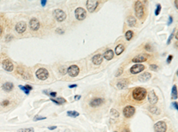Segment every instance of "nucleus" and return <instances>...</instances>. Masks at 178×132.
Returning <instances> with one entry per match:
<instances>
[{"instance_id": "26", "label": "nucleus", "mask_w": 178, "mask_h": 132, "mask_svg": "<svg viewBox=\"0 0 178 132\" xmlns=\"http://www.w3.org/2000/svg\"><path fill=\"white\" fill-rule=\"evenodd\" d=\"M67 115L70 117H72V118H76V117L79 116V113H78L77 111H68Z\"/></svg>"}, {"instance_id": "12", "label": "nucleus", "mask_w": 178, "mask_h": 132, "mask_svg": "<svg viewBox=\"0 0 178 132\" xmlns=\"http://www.w3.org/2000/svg\"><path fill=\"white\" fill-rule=\"evenodd\" d=\"M30 27L31 28V30L33 31H37V30L39 29L40 28V23H39V21L36 18H32L30 21Z\"/></svg>"}, {"instance_id": "10", "label": "nucleus", "mask_w": 178, "mask_h": 132, "mask_svg": "<svg viewBox=\"0 0 178 132\" xmlns=\"http://www.w3.org/2000/svg\"><path fill=\"white\" fill-rule=\"evenodd\" d=\"M97 5H98V1H96V0H87V8L89 11V12H94Z\"/></svg>"}, {"instance_id": "52", "label": "nucleus", "mask_w": 178, "mask_h": 132, "mask_svg": "<svg viewBox=\"0 0 178 132\" xmlns=\"http://www.w3.org/2000/svg\"><path fill=\"white\" fill-rule=\"evenodd\" d=\"M114 132H117V131H114Z\"/></svg>"}, {"instance_id": "19", "label": "nucleus", "mask_w": 178, "mask_h": 132, "mask_svg": "<svg viewBox=\"0 0 178 132\" xmlns=\"http://www.w3.org/2000/svg\"><path fill=\"white\" fill-rule=\"evenodd\" d=\"M113 56H114V52L112 50H107L103 54V57L105 59L107 60H111V59H113Z\"/></svg>"}, {"instance_id": "7", "label": "nucleus", "mask_w": 178, "mask_h": 132, "mask_svg": "<svg viewBox=\"0 0 178 132\" xmlns=\"http://www.w3.org/2000/svg\"><path fill=\"white\" fill-rule=\"evenodd\" d=\"M75 16L76 18L78 20V21H83L84 19L87 16V12L84 8H81V7H78L75 10Z\"/></svg>"}, {"instance_id": "14", "label": "nucleus", "mask_w": 178, "mask_h": 132, "mask_svg": "<svg viewBox=\"0 0 178 132\" xmlns=\"http://www.w3.org/2000/svg\"><path fill=\"white\" fill-rule=\"evenodd\" d=\"M148 99H149V102H150V104L155 105L156 103L158 102V100H159V97H158V96L156 95L155 92H154L153 90H152V91H150L148 94Z\"/></svg>"}, {"instance_id": "23", "label": "nucleus", "mask_w": 178, "mask_h": 132, "mask_svg": "<svg viewBox=\"0 0 178 132\" xmlns=\"http://www.w3.org/2000/svg\"><path fill=\"white\" fill-rule=\"evenodd\" d=\"M124 50H125L124 45L123 44H118V46L115 48V53H116L117 55H120V54L124 52Z\"/></svg>"}, {"instance_id": "17", "label": "nucleus", "mask_w": 178, "mask_h": 132, "mask_svg": "<svg viewBox=\"0 0 178 132\" xmlns=\"http://www.w3.org/2000/svg\"><path fill=\"white\" fill-rule=\"evenodd\" d=\"M102 59H103V58H102V55H101V54H96V55H94L93 57V59H92V61H93V63L94 65H100L101 63L102 62Z\"/></svg>"}, {"instance_id": "25", "label": "nucleus", "mask_w": 178, "mask_h": 132, "mask_svg": "<svg viewBox=\"0 0 178 132\" xmlns=\"http://www.w3.org/2000/svg\"><path fill=\"white\" fill-rule=\"evenodd\" d=\"M127 24H128L129 27H134V25L136 24V20L135 18L132 17V16H130V17L127 18Z\"/></svg>"}, {"instance_id": "39", "label": "nucleus", "mask_w": 178, "mask_h": 132, "mask_svg": "<svg viewBox=\"0 0 178 132\" xmlns=\"http://www.w3.org/2000/svg\"><path fill=\"white\" fill-rule=\"evenodd\" d=\"M145 50L150 52V51H152V47H150V44H146V45H145Z\"/></svg>"}, {"instance_id": "3", "label": "nucleus", "mask_w": 178, "mask_h": 132, "mask_svg": "<svg viewBox=\"0 0 178 132\" xmlns=\"http://www.w3.org/2000/svg\"><path fill=\"white\" fill-rule=\"evenodd\" d=\"M36 75L37 77L39 79V80H46L49 76V73H48V70L46 69V68H39V69L37 70L36 72Z\"/></svg>"}, {"instance_id": "41", "label": "nucleus", "mask_w": 178, "mask_h": 132, "mask_svg": "<svg viewBox=\"0 0 178 132\" xmlns=\"http://www.w3.org/2000/svg\"><path fill=\"white\" fill-rule=\"evenodd\" d=\"M122 73H123V69H122V68H120V69H119V72L116 74V76H117V77L120 76V75H121Z\"/></svg>"}, {"instance_id": "51", "label": "nucleus", "mask_w": 178, "mask_h": 132, "mask_svg": "<svg viewBox=\"0 0 178 132\" xmlns=\"http://www.w3.org/2000/svg\"><path fill=\"white\" fill-rule=\"evenodd\" d=\"M177 3H178V1H175V7H176V9L178 8V6H177Z\"/></svg>"}, {"instance_id": "43", "label": "nucleus", "mask_w": 178, "mask_h": 132, "mask_svg": "<svg viewBox=\"0 0 178 132\" xmlns=\"http://www.w3.org/2000/svg\"><path fill=\"white\" fill-rule=\"evenodd\" d=\"M50 99H51V101H52V102H53V103H54V104L58 105V106H59V105H60V104H59V102H58V101L56 100V99H54V98H50Z\"/></svg>"}, {"instance_id": "30", "label": "nucleus", "mask_w": 178, "mask_h": 132, "mask_svg": "<svg viewBox=\"0 0 178 132\" xmlns=\"http://www.w3.org/2000/svg\"><path fill=\"white\" fill-rule=\"evenodd\" d=\"M44 93L46 94V95H48V96H50V97H51V98H53V97H56V95H57L56 92L52 91V92H50V93H48L46 90H44Z\"/></svg>"}, {"instance_id": "9", "label": "nucleus", "mask_w": 178, "mask_h": 132, "mask_svg": "<svg viewBox=\"0 0 178 132\" xmlns=\"http://www.w3.org/2000/svg\"><path fill=\"white\" fill-rule=\"evenodd\" d=\"M67 72L71 77H75L79 74V68L77 65H71L67 69Z\"/></svg>"}, {"instance_id": "48", "label": "nucleus", "mask_w": 178, "mask_h": 132, "mask_svg": "<svg viewBox=\"0 0 178 132\" xmlns=\"http://www.w3.org/2000/svg\"><path fill=\"white\" fill-rule=\"evenodd\" d=\"M77 86H78L77 84H71V85L69 86V88H70V89H73V88H76Z\"/></svg>"}, {"instance_id": "11", "label": "nucleus", "mask_w": 178, "mask_h": 132, "mask_svg": "<svg viewBox=\"0 0 178 132\" xmlns=\"http://www.w3.org/2000/svg\"><path fill=\"white\" fill-rule=\"evenodd\" d=\"M145 69V67L143 66V64H135L130 68V72L133 75H135V74H138L140 72L143 71Z\"/></svg>"}, {"instance_id": "37", "label": "nucleus", "mask_w": 178, "mask_h": 132, "mask_svg": "<svg viewBox=\"0 0 178 132\" xmlns=\"http://www.w3.org/2000/svg\"><path fill=\"white\" fill-rule=\"evenodd\" d=\"M172 22H173V17H172V16H169V18H168V26H169V25H171Z\"/></svg>"}, {"instance_id": "47", "label": "nucleus", "mask_w": 178, "mask_h": 132, "mask_svg": "<svg viewBox=\"0 0 178 132\" xmlns=\"http://www.w3.org/2000/svg\"><path fill=\"white\" fill-rule=\"evenodd\" d=\"M56 126H50V127H48V129H50V130H53V129H56Z\"/></svg>"}, {"instance_id": "2", "label": "nucleus", "mask_w": 178, "mask_h": 132, "mask_svg": "<svg viewBox=\"0 0 178 132\" xmlns=\"http://www.w3.org/2000/svg\"><path fill=\"white\" fill-rule=\"evenodd\" d=\"M134 12H135V15L137 16L139 19H142L144 15V9H143V5L142 1H136L135 5H134Z\"/></svg>"}, {"instance_id": "35", "label": "nucleus", "mask_w": 178, "mask_h": 132, "mask_svg": "<svg viewBox=\"0 0 178 132\" xmlns=\"http://www.w3.org/2000/svg\"><path fill=\"white\" fill-rule=\"evenodd\" d=\"M150 69L154 70V71H157V70L159 69V68H158V66H157V65H155V64H152V65H150Z\"/></svg>"}, {"instance_id": "28", "label": "nucleus", "mask_w": 178, "mask_h": 132, "mask_svg": "<svg viewBox=\"0 0 178 132\" xmlns=\"http://www.w3.org/2000/svg\"><path fill=\"white\" fill-rule=\"evenodd\" d=\"M126 39H127V41L131 40L133 37V31L132 30H128V31H127V33H126Z\"/></svg>"}, {"instance_id": "24", "label": "nucleus", "mask_w": 178, "mask_h": 132, "mask_svg": "<svg viewBox=\"0 0 178 132\" xmlns=\"http://www.w3.org/2000/svg\"><path fill=\"white\" fill-rule=\"evenodd\" d=\"M149 111L152 113H154V114H159V113H160V110H159L156 106H150V107H149Z\"/></svg>"}, {"instance_id": "40", "label": "nucleus", "mask_w": 178, "mask_h": 132, "mask_svg": "<svg viewBox=\"0 0 178 132\" xmlns=\"http://www.w3.org/2000/svg\"><path fill=\"white\" fill-rule=\"evenodd\" d=\"M111 112H112V113L113 114H115V116H118V115H119V113H118V112H117L116 110H114V109H112L111 110Z\"/></svg>"}, {"instance_id": "46", "label": "nucleus", "mask_w": 178, "mask_h": 132, "mask_svg": "<svg viewBox=\"0 0 178 132\" xmlns=\"http://www.w3.org/2000/svg\"><path fill=\"white\" fill-rule=\"evenodd\" d=\"M46 3H47L46 0H42V1H41V5H42V6H45V5H46Z\"/></svg>"}, {"instance_id": "21", "label": "nucleus", "mask_w": 178, "mask_h": 132, "mask_svg": "<svg viewBox=\"0 0 178 132\" xmlns=\"http://www.w3.org/2000/svg\"><path fill=\"white\" fill-rule=\"evenodd\" d=\"M2 88H3V90H5V91H11V90L13 89V84H12V82H5V84H3V86H2Z\"/></svg>"}, {"instance_id": "34", "label": "nucleus", "mask_w": 178, "mask_h": 132, "mask_svg": "<svg viewBox=\"0 0 178 132\" xmlns=\"http://www.w3.org/2000/svg\"><path fill=\"white\" fill-rule=\"evenodd\" d=\"M45 119H46V117L38 116V115L34 117V121H35V122H37V121H40V120H45Z\"/></svg>"}, {"instance_id": "33", "label": "nucleus", "mask_w": 178, "mask_h": 132, "mask_svg": "<svg viewBox=\"0 0 178 132\" xmlns=\"http://www.w3.org/2000/svg\"><path fill=\"white\" fill-rule=\"evenodd\" d=\"M56 100L59 102V104L62 105V104H64V103L66 102V100L63 98V97H58V98H56Z\"/></svg>"}, {"instance_id": "5", "label": "nucleus", "mask_w": 178, "mask_h": 132, "mask_svg": "<svg viewBox=\"0 0 178 132\" xmlns=\"http://www.w3.org/2000/svg\"><path fill=\"white\" fill-rule=\"evenodd\" d=\"M135 113V108L133 106H127L123 109V114L126 118H131Z\"/></svg>"}, {"instance_id": "20", "label": "nucleus", "mask_w": 178, "mask_h": 132, "mask_svg": "<svg viewBox=\"0 0 178 132\" xmlns=\"http://www.w3.org/2000/svg\"><path fill=\"white\" fill-rule=\"evenodd\" d=\"M127 84H128V82H127V79H120V80L118 82V84H117V87L121 90V89H124V88H125L126 86L127 85Z\"/></svg>"}, {"instance_id": "44", "label": "nucleus", "mask_w": 178, "mask_h": 132, "mask_svg": "<svg viewBox=\"0 0 178 132\" xmlns=\"http://www.w3.org/2000/svg\"><path fill=\"white\" fill-rule=\"evenodd\" d=\"M74 98H75V100H79V99L81 98V96H80V95H76L74 97Z\"/></svg>"}, {"instance_id": "32", "label": "nucleus", "mask_w": 178, "mask_h": 132, "mask_svg": "<svg viewBox=\"0 0 178 132\" xmlns=\"http://www.w3.org/2000/svg\"><path fill=\"white\" fill-rule=\"evenodd\" d=\"M175 29H174V30H173V32H172V34L169 36V37H168V42H167V44H170V42H171L172 38H173V37H174V34H175Z\"/></svg>"}, {"instance_id": "31", "label": "nucleus", "mask_w": 178, "mask_h": 132, "mask_svg": "<svg viewBox=\"0 0 178 132\" xmlns=\"http://www.w3.org/2000/svg\"><path fill=\"white\" fill-rule=\"evenodd\" d=\"M156 10H155V15H159V12H160V10H161V5H159V4H158L157 5H156Z\"/></svg>"}, {"instance_id": "15", "label": "nucleus", "mask_w": 178, "mask_h": 132, "mask_svg": "<svg viewBox=\"0 0 178 132\" xmlns=\"http://www.w3.org/2000/svg\"><path fill=\"white\" fill-rule=\"evenodd\" d=\"M26 27H27L26 22H24V21H20V22H18L17 24H16L15 30L18 32V33L21 34L26 30Z\"/></svg>"}, {"instance_id": "29", "label": "nucleus", "mask_w": 178, "mask_h": 132, "mask_svg": "<svg viewBox=\"0 0 178 132\" xmlns=\"http://www.w3.org/2000/svg\"><path fill=\"white\" fill-rule=\"evenodd\" d=\"M18 132H34L33 128H26V129H20Z\"/></svg>"}, {"instance_id": "18", "label": "nucleus", "mask_w": 178, "mask_h": 132, "mask_svg": "<svg viewBox=\"0 0 178 132\" xmlns=\"http://www.w3.org/2000/svg\"><path fill=\"white\" fill-rule=\"evenodd\" d=\"M150 77H152V75H150L149 72H144L143 75H141L139 76V81H140V82H147L148 80H150Z\"/></svg>"}, {"instance_id": "49", "label": "nucleus", "mask_w": 178, "mask_h": 132, "mask_svg": "<svg viewBox=\"0 0 178 132\" xmlns=\"http://www.w3.org/2000/svg\"><path fill=\"white\" fill-rule=\"evenodd\" d=\"M123 132H130V130L128 129V128H125V129H123Z\"/></svg>"}, {"instance_id": "36", "label": "nucleus", "mask_w": 178, "mask_h": 132, "mask_svg": "<svg viewBox=\"0 0 178 132\" xmlns=\"http://www.w3.org/2000/svg\"><path fill=\"white\" fill-rule=\"evenodd\" d=\"M9 104H10L9 100H4L3 102H2V106H7Z\"/></svg>"}, {"instance_id": "1", "label": "nucleus", "mask_w": 178, "mask_h": 132, "mask_svg": "<svg viewBox=\"0 0 178 132\" xmlns=\"http://www.w3.org/2000/svg\"><path fill=\"white\" fill-rule=\"evenodd\" d=\"M146 94H147V91L144 88H142V87L135 88L133 90V98L138 101H142L145 98Z\"/></svg>"}, {"instance_id": "22", "label": "nucleus", "mask_w": 178, "mask_h": 132, "mask_svg": "<svg viewBox=\"0 0 178 132\" xmlns=\"http://www.w3.org/2000/svg\"><path fill=\"white\" fill-rule=\"evenodd\" d=\"M19 88L21 89L22 91H24V93L26 94V95H29V94H30V91L32 90V86H30V85H25V86L20 85Z\"/></svg>"}, {"instance_id": "42", "label": "nucleus", "mask_w": 178, "mask_h": 132, "mask_svg": "<svg viewBox=\"0 0 178 132\" xmlns=\"http://www.w3.org/2000/svg\"><path fill=\"white\" fill-rule=\"evenodd\" d=\"M172 106H174V108H175V110H178V107H177V102H174V103H172Z\"/></svg>"}, {"instance_id": "27", "label": "nucleus", "mask_w": 178, "mask_h": 132, "mask_svg": "<svg viewBox=\"0 0 178 132\" xmlns=\"http://www.w3.org/2000/svg\"><path fill=\"white\" fill-rule=\"evenodd\" d=\"M172 97L174 99L177 98V87L176 85H174L173 88H172Z\"/></svg>"}, {"instance_id": "38", "label": "nucleus", "mask_w": 178, "mask_h": 132, "mask_svg": "<svg viewBox=\"0 0 178 132\" xmlns=\"http://www.w3.org/2000/svg\"><path fill=\"white\" fill-rule=\"evenodd\" d=\"M172 59H173V55H169V56H168V59H167V62L169 64V63L171 62Z\"/></svg>"}, {"instance_id": "8", "label": "nucleus", "mask_w": 178, "mask_h": 132, "mask_svg": "<svg viewBox=\"0 0 178 132\" xmlns=\"http://www.w3.org/2000/svg\"><path fill=\"white\" fill-rule=\"evenodd\" d=\"M154 130L155 132H166L167 131V123L163 121L158 122L154 125Z\"/></svg>"}, {"instance_id": "16", "label": "nucleus", "mask_w": 178, "mask_h": 132, "mask_svg": "<svg viewBox=\"0 0 178 132\" xmlns=\"http://www.w3.org/2000/svg\"><path fill=\"white\" fill-rule=\"evenodd\" d=\"M146 60H147V55L141 54V55L135 56V57L132 59V62H134V63H141V62H144V61H146Z\"/></svg>"}, {"instance_id": "50", "label": "nucleus", "mask_w": 178, "mask_h": 132, "mask_svg": "<svg viewBox=\"0 0 178 132\" xmlns=\"http://www.w3.org/2000/svg\"><path fill=\"white\" fill-rule=\"evenodd\" d=\"M2 33H3V28H2V27L0 26V36L2 35Z\"/></svg>"}, {"instance_id": "4", "label": "nucleus", "mask_w": 178, "mask_h": 132, "mask_svg": "<svg viewBox=\"0 0 178 132\" xmlns=\"http://www.w3.org/2000/svg\"><path fill=\"white\" fill-rule=\"evenodd\" d=\"M104 98L103 97H93L90 100L89 102V106L93 108L98 107V106H102V104L104 103Z\"/></svg>"}, {"instance_id": "45", "label": "nucleus", "mask_w": 178, "mask_h": 132, "mask_svg": "<svg viewBox=\"0 0 178 132\" xmlns=\"http://www.w3.org/2000/svg\"><path fill=\"white\" fill-rule=\"evenodd\" d=\"M56 32H57V33H61V34H63V33H64V30L61 29V28H57Z\"/></svg>"}, {"instance_id": "13", "label": "nucleus", "mask_w": 178, "mask_h": 132, "mask_svg": "<svg viewBox=\"0 0 178 132\" xmlns=\"http://www.w3.org/2000/svg\"><path fill=\"white\" fill-rule=\"evenodd\" d=\"M3 68L5 71L12 72L13 70V64L10 59H5L3 61Z\"/></svg>"}, {"instance_id": "6", "label": "nucleus", "mask_w": 178, "mask_h": 132, "mask_svg": "<svg viewBox=\"0 0 178 132\" xmlns=\"http://www.w3.org/2000/svg\"><path fill=\"white\" fill-rule=\"evenodd\" d=\"M53 15H54L55 19L58 21H63L66 19V13L61 9H56V10L53 11Z\"/></svg>"}]
</instances>
